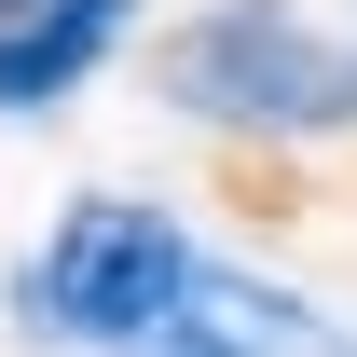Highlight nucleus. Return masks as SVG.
<instances>
[{
    "instance_id": "nucleus-1",
    "label": "nucleus",
    "mask_w": 357,
    "mask_h": 357,
    "mask_svg": "<svg viewBox=\"0 0 357 357\" xmlns=\"http://www.w3.org/2000/svg\"><path fill=\"white\" fill-rule=\"evenodd\" d=\"M192 289H206V248H192L178 206H151V192H83V206L14 261L0 303H14V330L42 357H151Z\"/></svg>"
},
{
    "instance_id": "nucleus-4",
    "label": "nucleus",
    "mask_w": 357,
    "mask_h": 357,
    "mask_svg": "<svg viewBox=\"0 0 357 357\" xmlns=\"http://www.w3.org/2000/svg\"><path fill=\"white\" fill-rule=\"evenodd\" d=\"M151 357H330V316H316L303 289H261V275L206 261V289L178 303V330Z\"/></svg>"
},
{
    "instance_id": "nucleus-2",
    "label": "nucleus",
    "mask_w": 357,
    "mask_h": 357,
    "mask_svg": "<svg viewBox=\"0 0 357 357\" xmlns=\"http://www.w3.org/2000/svg\"><path fill=\"white\" fill-rule=\"evenodd\" d=\"M151 96L206 137H357V42L316 28L303 0H206L151 42Z\"/></svg>"
},
{
    "instance_id": "nucleus-5",
    "label": "nucleus",
    "mask_w": 357,
    "mask_h": 357,
    "mask_svg": "<svg viewBox=\"0 0 357 357\" xmlns=\"http://www.w3.org/2000/svg\"><path fill=\"white\" fill-rule=\"evenodd\" d=\"M28 14H42V0H0V28H28Z\"/></svg>"
},
{
    "instance_id": "nucleus-3",
    "label": "nucleus",
    "mask_w": 357,
    "mask_h": 357,
    "mask_svg": "<svg viewBox=\"0 0 357 357\" xmlns=\"http://www.w3.org/2000/svg\"><path fill=\"white\" fill-rule=\"evenodd\" d=\"M137 0H42L28 28H0V124H42V110H69V96L124 55Z\"/></svg>"
}]
</instances>
